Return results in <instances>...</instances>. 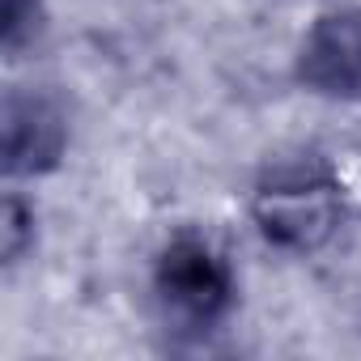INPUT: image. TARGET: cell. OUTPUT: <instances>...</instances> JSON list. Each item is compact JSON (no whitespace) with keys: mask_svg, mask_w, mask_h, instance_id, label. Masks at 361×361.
<instances>
[{"mask_svg":"<svg viewBox=\"0 0 361 361\" xmlns=\"http://www.w3.org/2000/svg\"><path fill=\"white\" fill-rule=\"evenodd\" d=\"M47 26V9L43 0H5L0 5V47L9 60H18L22 51H30L43 39Z\"/></svg>","mask_w":361,"mask_h":361,"instance_id":"5b68a950","label":"cell"},{"mask_svg":"<svg viewBox=\"0 0 361 361\" xmlns=\"http://www.w3.org/2000/svg\"><path fill=\"white\" fill-rule=\"evenodd\" d=\"M0 247H5V264H22L26 251L35 247V204H26L18 192L5 196L0 209Z\"/></svg>","mask_w":361,"mask_h":361,"instance_id":"8992f818","label":"cell"},{"mask_svg":"<svg viewBox=\"0 0 361 361\" xmlns=\"http://www.w3.org/2000/svg\"><path fill=\"white\" fill-rule=\"evenodd\" d=\"M298 81L336 102H361V13H323L298 47Z\"/></svg>","mask_w":361,"mask_h":361,"instance_id":"277c9868","label":"cell"},{"mask_svg":"<svg viewBox=\"0 0 361 361\" xmlns=\"http://www.w3.org/2000/svg\"><path fill=\"white\" fill-rule=\"evenodd\" d=\"M153 293L170 323L188 331H209L234 310V272L226 255L200 238V234H178L157 251L153 264Z\"/></svg>","mask_w":361,"mask_h":361,"instance_id":"7a4b0ae2","label":"cell"},{"mask_svg":"<svg viewBox=\"0 0 361 361\" xmlns=\"http://www.w3.org/2000/svg\"><path fill=\"white\" fill-rule=\"evenodd\" d=\"M68 149L64 111L35 90H9L0 106V157L5 174H47Z\"/></svg>","mask_w":361,"mask_h":361,"instance_id":"3957f363","label":"cell"},{"mask_svg":"<svg viewBox=\"0 0 361 361\" xmlns=\"http://www.w3.org/2000/svg\"><path fill=\"white\" fill-rule=\"evenodd\" d=\"M251 213L272 247L310 255L336 238L344 221V188L319 161H281L259 178Z\"/></svg>","mask_w":361,"mask_h":361,"instance_id":"6da1fadb","label":"cell"}]
</instances>
